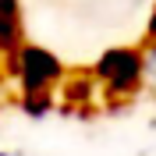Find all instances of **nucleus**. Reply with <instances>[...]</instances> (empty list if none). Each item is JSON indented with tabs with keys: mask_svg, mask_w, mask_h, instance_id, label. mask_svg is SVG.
Wrapping results in <instances>:
<instances>
[{
	"mask_svg": "<svg viewBox=\"0 0 156 156\" xmlns=\"http://www.w3.org/2000/svg\"><path fill=\"white\" fill-rule=\"evenodd\" d=\"M138 75L146 82L149 92H156V36L149 39V46L142 50V60H138Z\"/></svg>",
	"mask_w": 156,
	"mask_h": 156,
	"instance_id": "f257e3e1",
	"label": "nucleus"
}]
</instances>
